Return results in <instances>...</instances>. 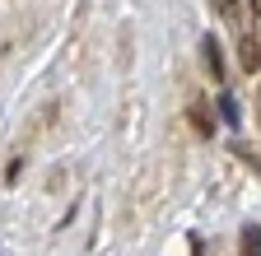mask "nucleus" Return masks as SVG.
I'll use <instances>...</instances> for the list:
<instances>
[{
    "label": "nucleus",
    "instance_id": "f257e3e1",
    "mask_svg": "<svg viewBox=\"0 0 261 256\" xmlns=\"http://www.w3.org/2000/svg\"><path fill=\"white\" fill-rule=\"evenodd\" d=\"M238 61H243V70H256V66H261V51H256L252 33H243V38H238Z\"/></svg>",
    "mask_w": 261,
    "mask_h": 256
},
{
    "label": "nucleus",
    "instance_id": "f03ea898",
    "mask_svg": "<svg viewBox=\"0 0 261 256\" xmlns=\"http://www.w3.org/2000/svg\"><path fill=\"white\" fill-rule=\"evenodd\" d=\"M243 256H261V229H256V223L243 233Z\"/></svg>",
    "mask_w": 261,
    "mask_h": 256
},
{
    "label": "nucleus",
    "instance_id": "7ed1b4c3",
    "mask_svg": "<svg viewBox=\"0 0 261 256\" xmlns=\"http://www.w3.org/2000/svg\"><path fill=\"white\" fill-rule=\"evenodd\" d=\"M247 5H252V10H256V14H261V0H247Z\"/></svg>",
    "mask_w": 261,
    "mask_h": 256
}]
</instances>
